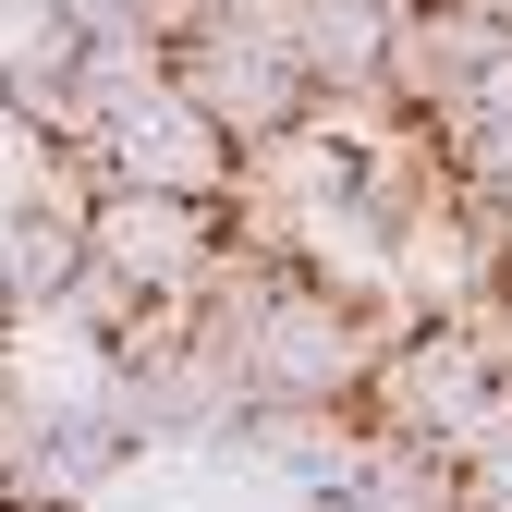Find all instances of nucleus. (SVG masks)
Here are the masks:
<instances>
[{
  "label": "nucleus",
  "mask_w": 512,
  "mask_h": 512,
  "mask_svg": "<svg viewBox=\"0 0 512 512\" xmlns=\"http://www.w3.org/2000/svg\"><path fill=\"white\" fill-rule=\"evenodd\" d=\"M171 86L196 98L232 147H269L317 110V74L293 61V0H208L171 37Z\"/></svg>",
  "instance_id": "obj_1"
},
{
  "label": "nucleus",
  "mask_w": 512,
  "mask_h": 512,
  "mask_svg": "<svg viewBox=\"0 0 512 512\" xmlns=\"http://www.w3.org/2000/svg\"><path fill=\"white\" fill-rule=\"evenodd\" d=\"M366 427L391 439H427V452H476V439L512 427V378L488 366V342L464 330V317H415V330H391V354H378L366 378Z\"/></svg>",
  "instance_id": "obj_2"
},
{
  "label": "nucleus",
  "mask_w": 512,
  "mask_h": 512,
  "mask_svg": "<svg viewBox=\"0 0 512 512\" xmlns=\"http://www.w3.org/2000/svg\"><path fill=\"white\" fill-rule=\"evenodd\" d=\"M86 159L122 171V183H171V196H232V171H244V147H232V135H220V122L183 98L171 74L135 86V98H110V110H98V135H86Z\"/></svg>",
  "instance_id": "obj_3"
},
{
  "label": "nucleus",
  "mask_w": 512,
  "mask_h": 512,
  "mask_svg": "<svg viewBox=\"0 0 512 512\" xmlns=\"http://www.w3.org/2000/svg\"><path fill=\"white\" fill-rule=\"evenodd\" d=\"M391 25H403V0H293V61L317 74V98L391 86Z\"/></svg>",
  "instance_id": "obj_4"
},
{
  "label": "nucleus",
  "mask_w": 512,
  "mask_h": 512,
  "mask_svg": "<svg viewBox=\"0 0 512 512\" xmlns=\"http://www.w3.org/2000/svg\"><path fill=\"white\" fill-rule=\"evenodd\" d=\"M330 512H464V464L427 452V439H366V464L330 488Z\"/></svg>",
  "instance_id": "obj_5"
},
{
  "label": "nucleus",
  "mask_w": 512,
  "mask_h": 512,
  "mask_svg": "<svg viewBox=\"0 0 512 512\" xmlns=\"http://www.w3.org/2000/svg\"><path fill=\"white\" fill-rule=\"evenodd\" d=\"M464 512H512V427L464 452Z\"/></svg>",
  "instance_id": "obj_6"
},
{
  "label": "nucleus",
  "mask_w": 512,
  "mask_h": 512,
  "mask_svg": "<svg viewBox=\"0 0 512 512\" xmlns=\"http://www.w3.org/2000/svg\"><path fill=\"white\" fill-rule=\"evenodd\" d=\"M500 305H512V232H500Z\"/></svg>",
  "instance_id": "obj_7"
}]
</instances>
